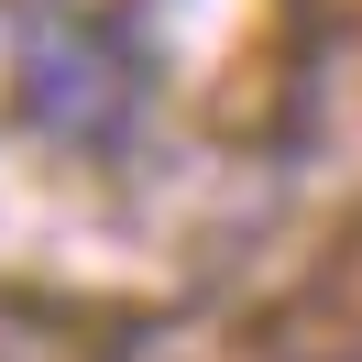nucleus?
I'll list each match as a JSON object with an SVG mask.
<instances>
[{
	"label": "nucleus",
	"mask_w": 362,
	"mask_h": 362,
	"mask_svg": "<svg viewBox=\"0 0 362 362\" xmlns=\"http://www.w3.org/2000/svg\"><path fill=\"white\" fill-rule=\"evenodd\" d=\"M132 55L88 23H33L23 55H11V110L45 143H121L132 132Z\"/></svg>",
	"instance_id": "obj_1"
}]
</instances>
